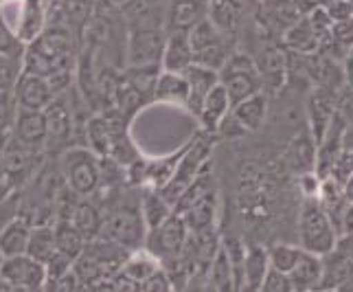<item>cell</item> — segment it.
Listing matches in <instances>:
<instances>
[{
	"label": "cell",
	"instance_id": "60d3db41",
	"mask_svg": "<svg viewBox=\"0 0 353 292\" xmlns=\"http://www.w3.org/2000/svg\"><path fill=\"white\" fill-rule=\"evenodd\" d=\"M44 292H79V279L72 271L57 279H46Z\"/></svg>",
	"mask_w": 353,
	"mask_h": 292
},
{
	"label": "cell",
	"instance_id": "4dcf8cb0",
	"mask_svg": "<svg viewBox=\"0 0 353 292\" xmlns=\"http://www.w3.org/2000/svg\"><path fill=\"white\" fill-rule=\"evenodd\" d=\"M158 269H161V262H158L150 251L139 249V251H132L128 255V260L123 262V266H121V273L141 286L145 279H148L150 275H154Z\"/></svg>",
	"mask_w": 353,
	"mask_h": 292
},
{
	"label": "cell",
	"instance_id": "e0dca14e",
	"mask_svg": "<svg viewBox=\"0 0 353 292\" xmlns=\"http://www.w3.org/2000/svg\"><path fill=\"white\" fill-rule=\"evenodd\" d=\"M191 64H193V51L189 42V31L182 29L167 31V40L161 57V70L185 72Z\"/></svg>",
	"mask_w": 353,
	"mask_h": 292
},
{
	"label": "cell",
	"instance_id": "1f68e13d",
	"mask_svg": "<svg viewBox=\"0 0 353 292\" xmlns=\"http://www.w3.org/2000/svg\"><path fill=\"white\" fill-rule=\"evenodd\" d=\"M27 255L35 262L46 264L55 255V235H53V224L44 226H33L27 244Z\"/></svg>",
	"mask_w": 353,
	"mask_h": 292
},
{
	"label": "cell",
	"instance_id": "2e32d148",
	"mask_svg": "<svg viewBox=\"0 0 353 292\" xmlns=\"http://www.w3.org/2000/svg\"><path fill=\"white\" fill-rule=\"evenodd\" d=\"M11 137L20 145L33 152H42L46 148V119L44 110H18L14 126H11Z\"/></svg>",
	"mask_w": 353,
	"mask_h": 292
},
{
	"label": "cell",
	"instance_id": "9c48e42d",
	"mask_svg": "<svg viewBox=\"0 0 353 292\" xmlns=\"http://www.w3.org/2000/svg\"><path fill=\"white\" fill-rule=\"evenodd\" d=\"M303 14L296 9L294 0H261L254 9V24H257L259 38L272 42L281 40L285 29H290Z\"/></svg>",
	"mask_w": 353,
	"mask_h": 292
},
{
	"label": "cell",
	"instance_id": "836d02e7",
	"mask_svg": "<svg viewBox=\"0 0 353 292\" xmlns=\"http://www.w3.org/2000/svg\"><path fill=\"white\" fill-rule=\"evenodd\" d=\"M86 135L90 141V150L99 156L105 158L110 156V124H108L105 115L94 117L86 124Z\"/></svg>",
	"mask_w": 353,
	"mask_h": 292
},
{
	"label": "cell",
	"instance_id": "d4e9b609",
	"mask_svg": "<svg viewBox=\"0 0 353 292\" xmlns=\"http://www.w3.org/2000/svg\"><path fill=\"white\" fill-rule=\"evenodd\" d=\"M321 262H323V277L319 290H338L353 275V260L343 251H338L336 246L330 253H325Z\"/></svg>",
	"mask_w": 353,
	"mask_h": 292
},
{
	"label": "cell",
	"instance_id": "f35d334b",
	"mask_svg": "<svg viewBox=\"0 0 353 292\" xmlns=\"http://www.w3.org/2000/svg\"><path fill=\"white\" fill-rule=\"evenodd\" d=\"M20 75H22V59L0 55V90H14Z\"/></svg>",
	"mask_w": 353,
	"mask_h": 292
},
{
	"label": "cell",
	"instance_id": "5b68a950",
	"mask_svg": "<svg viewBox=\"0 0 353 292\" xmlns=\"http://www.w3.org/2000/svg\"><path fill=\"white\" fill-rule=\"evenodd\" d=\"M213 139H215L213 135L200 132L196 139L189 141L185 154L180 156V161H178V165L174 169V176L169 178V182L163 189H158L172 206L182 196V191L191 185L193 178L202 172L204 165L209 163V156H211V150H213Z\"/></svg>",
	"mask_w": 353,
	"mask_h": 292
},
{
	"label": "cell",
	"instance_id": "e575fe53",
	"mask_svg": "<svg viewBox=\"0 0 353 292\" xmlns=\"http://www.w3.org/2000/svg\"><path fill=\"white\" fill-rule=\"evenodd\" d=\"M316 161V143L310 137H303L301 141L296 139L288 150V163L296 169V172H312Z\"/></svg>",
	"mask_w": 353,
	"mask_h": 292
},
{
	"label": "cell",
	"instance_id": "bcb514c9",
	"mask_svg": "<svg viewBox=\"0 0 353 292\" xmlns=\"http://www.w3.org/2000/svg\"><path fill=\"white\" fill-rule=\"evenodd\" d=\"M325 3H327V0H294L296 9L301 11L303 16H305V14H310V11H314V9L323 7Z\"/></svg>",
	"mask_w": 353,
	"mask_h": 292
},
{
	"label": "cell",
	"instance_id": "9f6ffc18",
	"mask_svg": "<svg viewBox=\"0 0 353 292\" xmlns=\"http://www.w3.org/2000/svg\"><path fill=\"white\" fill-rule=\"evenodd\" d=\"M312 292H338V290H312Z\"/></svg>",
	"mask_w": 353,
	"mask_h": 292
},
{
	"label": "cell",
	"instance_id": "30bf717a",
	"mask_svg": "<svg viewBox=\"0 0 353 292\" xmlns=\"http://www.w3.org/2000/svg\"><path fill=\"white\" fill-rule=\"evenodd\" d=\"M254 64H257L259 77H261V88L263 93L270 97L276 95L285 86L288 75H290V66H288V51L281 44L268 42L259 46L257 53H250Z\"/></svg>",
	"mask_w": 353,
	"mask_h": 292
},
{
	"label": "cell",
	"instance_id": "7a4b0ae2",
	"mask_svg": "<svg viewBox=\"0 0 353 292\" xmlns=\"http://www.w3.org/2000/svg\"><path fill=\"white\" fill-rule=\"evenodd\" d=\"M99 237L110 240L130 253L143 249L145 237H148V226H145L141 213V196L134 200L121 198L119 202L103 209V224Z\"/></svg>",
	"mask_w": 353,
	"mask_h": 292
},
{
	"label": "cell",
	"instance_id": "d590c367",
	"mask_svg": "<svg viewBox=\"0 0 353 292\" xmlns=\"http://www.w3.org/2000/svg\"><path fill=\"white\" fill-rule=\"evenodd\" d=\"M303 249L294 246V244H274L270 251H268V260H270V269L288 275L292 269L296 266V262L301 260Z\"/></svg>",
	"mask_w": 353,
	"mask_h": 292
},
{
	"label": "cell",
	"instance_id": "f907efd6",
	"mask_svg": "<svg viewBox=\"0 0 353 292\" xmlns=\"http://www.w3.org/2000/svg\"><path fill=\"white\" fill-rule=\"evenodd\" d=\"M338 292H353V275L347 279V282H345L343 286L338 288Z\"/></svg>",
	"mask_w": 353,
	"mask_h": 292
},
{
	"label": "cell",
	"instance_id": "44dd1931",
	"mask_svg": "<svg viewBox=\"0 0 353 292\" xmlns=\"http://www.w3.org/2000/svg\"><path fill=\"white\" fill-rule=\"evenodd\" d=\"M321 277H323V262L319 255H312L303 251L301 260L296 266L288 273L292 292H312L321 288Z\"/></svg>",
	"mask_w": 353,
	"mask_h": 292
},
{
	"label": "cell",
	"instance_id": "f6af8a7d",
	"mask_svg": "<svg viewBox=\"0 0 353 292\" xmlns=\"http://www.w3.org/2000/svg\"><path fill=\"white\" fill-rule=\"evenodd\" d=\"M343 77H345L347 90L353 93V48L347 53V57L343 59Z\"/></svg>",
	"mask_w": 353,
	"mask_h": 292
},
{
	"label": "cell",
	"instance_id": "f546056e",
	"mask_svg": "<svg viewBox=\"0 0 353 292\" xmlns=\"http://www.w3.org/2000/svg\"><path fill=\"white\" fill-rule=\"evenodd\" d=\"M141 213H143L145 226L150 231L161 224L163 220H167V217L174 213V206L165 200V196L158 189L148 187L145 193H141Z\"/></svg>",
	"mask_w": 353,
	"mask_h": 292
},
{
	"label": "cell",
	"instance_id": "74e56055",
	"mask_svg": "<svg viewBox=\"0 0 353 292\" xmlns=\"http://www.w3.org/2000/svg\"><path fill=\"white\" fill-rule=\"evenodd\" d=\"M18 115V101L14 97V90H0V135L11 132Z\"/></svg>",
	"mask_w": 353,
	"mask_h": 292
},
{
	"label": "cell",
	"instance_id": "ba28073f",
	"mask_svg": "<svg viewBox=\"0 0 353 292\" xmlns=\"http://www.w3.org/2000/svg\"><path fill=\"white\" fill-rule=\"evenodd\" d=\"M189 233L191 231H189L187 222L182 220L180 213L174 211L167 220H163L158 226L148 231V237H145L143 249L150 251L163 266L167 262H174L180 257V253L189 240Z\"/></svg>",
	"mask_w": 353,
	"mask_h": 292
},
{
	"label": "cell",
	"instance_id": "ffe728a7",
	"mask_svg": "<svg viewBox=\"0 0 353 292\" xmlns=\"http://www.w3.org/2000/svg\"><path fill=\"white\" fill-rule=\"evenodd\" d=\"M279 44H281L288 53H296V55H312L321 51V38L316 35L307 16H301L290 29H285Z\"/></svg>",
	"mask_w": 353,
	"mask_h": 292
},
{
	"label": "cell",
	"instance_id": "f1b7e54d",
	"mask_svg": "<svg viewBox=\"0 0 353 292\" xmlns=\"http://www.w3.org/2000/svg\"><path fill=\"white\" fill-rule=\"evenodd\" d=\"M53 235H55V251L66 255V257L72 262L79 257L83 246H86V240H83L79 231L72 226V222L64 220V217H57L55 220Z\"/></svg>",
	"mask_w": 353,
	"mask_h": 292
},
{
	"label": "cell",
	"instance_id": "ee69618b",
	"mask_svg": "<svg viewBox=\"0 0 353 292\" xmlns=\"http://www.w3.org/2000/svg\"><path fill=\"white\" fill-rule=\"evenodd\" d=\"M338 235H353V202H347L340 215V226H338Z\"/></svg>",
	"mask_w": 353,
	"mask_h": 292
},
{
	"label": "cell",
	"instance_id": "8fae6325",
	"mask_svg": "<svg viewBox=\"0 0 353 292\" xmlns=\"http://www.w3.org/2000/svg\"><path fill=\"white\" fill-rule=\"evenodd\" d=\"M340 113V97L338 90L330 88H314L307 97V121H310V135L314 143L319 145L327 130L334 124V119Z\"/></svg>",
	"mask_w": 353,
	"mask_h": 292
},
{
	"label": "cell",
	"instance_id": "7dc6e473",
	"mask_svg": "<svg viewBox=\"0 0 353 292\" xmlns=\"http://www.w3.org/2000/svg\"><path fill=\"white\" fill-rule=\"evenodd\" d=\"M16 193L14 182H11L7 176H0V202H5L7 198H11Z\"/></svg>",
	"mask_w": 353,
	"mask_h": 292
},
{
	"label": "cell",
	"instance_id": "11a10c76",
	"mask_svg": "<svg viewBox=\"0 0 353 292\" xmlns=\"http://www.w3.org/2000/svg\"><path fill=\"white\" fill-rule=\"evenodd\" d=\"M5 3H18V0H0V5H5Z\"/></svg>",
	"mask_w": 353,
	"mask_h": 292
},
{
	"label": "cell",
	"instance_id": "277c9868",
	"mask_svg": "<svg viewBox=\"0 0 353 292\" xmlns=\"http://www.w3.org/2000/svg\"><path fill=\"white\" fill-rule=\"evenodd\" d=\"M189 42L193 51V64L220 70L228 55L237 48V40L222 33L215 24L204 18L189 29Z\"/></svg>",
	"mask_w": 353,
	"mask_h": 292
},
{
	"label": "cell",
	"instance_id": "4316f807",
	"mask_svg": "<svg viewBox=\"0 0 353 292\" xmlns=\"http://www.w3.org/2000/svg\"><path fill=\"white\" fill-rule=\"evenodd\" d=\"M230 115L237 119V124L246 132L259 130L268 117V95L261 90L257 95L248 97V99L230 106Z\"/></svg>",
	"mask_w": 353,
	"mask_h": 292
},
{
	"label": "cell",
	"instance_id": "db71d44e",
	"mask_svg": "<svg viewBox=\"0 0 353 292\" xmlns=\"http://www.w3.org/2000/svg\"><path fill=\"white\" fill-rule=\"evenodd\" d=\"M204 292H217V290H215L211 284H206V286H204Z\"/></svg>",
	"mask_w": 353,
	"mask_h": 292
},
{
	"label": "cell",
	"instance_id": "9a60e30c",
	"mask_svg": "<svg viewBox=\"0 0 353 292\" xmlns=\"http://www.w3.org/2000/svg\"><path fill=\"white\" fill-rule=\"evenodd\" d=\"M248 14V0H209L206 5V18H209L222 33L237 40L243 29Z\"/></svg>",
	"mask_w": 353,
	"mask_h": 292
},
{
	"label": "cell",
	"instance_id": "3957f363",
	"mask_svg": "<svg viewBox=\"0 0 353 292\" xmlns=\"http://www.w3.org/2000/svg\"><path fill=\"white\" fill-rule=\"evenodd\" d=\"M336 240L338 233L323 204L319 198L307 196L299 211V246L305 253L323 257L325 253H330L336 246Z\"/></svg>",
	"mask_w": 353,
	"mask_h": 292
},
{
	"label": "cell",
	"instance_id": "816d5d0a",
	"mask_svg": "<svg viewBox=\"0 0 353 292\" xmlns=\"http://www.w3.org/2000/svg\"><path fill=\"white\" fill-rule=\"evenodd\" d=\"M94 3H105V7H123L125 0H94Z\"/></svg>",
	"mask_w": 353,
	"mask_h": 292
},
{
	"label": "cell",
	"instance_id": "7c38bea8",
	"mask_svg": "<svg viewBox=\"0 0 353 292\" xmlns=\"http://www.w3.org/2000/svg\"><path fill=\"white\" fill-rule=\"evenodd\" d=\"M66 93L57 95L55 99L44 108L46 148H53V150L68 148L70 137H72V124H75V117H72V110H70V106H68Z\"/></svg>",
	"mask_w": 353,
	"mask_h": 292
},
{
	"label": "cell",
	"instance_id": "d6986e66",
	"mask_svg": "<svg viewBox=\"0 0 353 292\" xmlns=\"http://www.w3.org/2000/svg\"><path fill=\"white\" fill-rule=\"evenodd\" d=\"M185 77H187V84H189V99H187V110L198 117L200 115V108L206 99V95H209L217 84H220V75H217V70L213 68H204V66H198V64H191L187 70H185Z\"/></svg>",
	"mask_w": 353,
	"mask_h": 292
},
{
	"label": "cell",
	"instance_id": "f5cc1de1",
	"mask_svg": "<svg viewBox=\"0 0 353 292\" xmlns=\"http://www.w3.org/2000/svg\"><path fill=\"white\" fill-rule=\"evenodd\" d=\"M11 292H44V286L42 288H11Z\"/></svg>",
	"mask_w": 353,
	"mask_h": 292
},
{
	"label": "cell",
	"instance_id": "8d00e7d4",
	"mask_svg": "<svg viewBox=\"0 0 353 292\" xmlns=\"http://www.w3.org/2000/svg\"><path fill=\"white\" fill-rule=\"evenodd\" d=\"M24 51H27V44L18 38V33L9 27V22L5 20V16L0 14V55L22 59Z\"/></svg>",
	"mask_w": 353,
	"mask_h": 292
},
{
	"label": "cell",
	"instance_id": "603a6c76",
	"mask_svg": "<svg viewBox=\"0 0 353 292\" xmlns=\"http://www.w3.org/2000/svg\"><path fill=\"white\" fill-rule=\"evenodd\" d=\"M68 220L72 222V226L79 231L83 240L90 242L94 237H99V233H101L103 209L97 202L88 200V198H79L75 202V206H72Z\"/></svg>",
	"mask_w": 353,
	"mask_h": 292
},
{
	"label": "cell",
	"instance_id": "b9f144b4",
	"mask_svg": "<svg viewBox=\"0 0 353 292\" xmlns=\"http://www.w3.org/2000/svg\"><path fill=\"white\" fill-rule=\"evenodd\" d=\"M259 292H292L288 275L270 269V271H268V275H265V279H263Z\"/></svg>",
	"mask_w": 353,
	"mask_h": 292
},
{
	"label": "cell",
	"instance_id": "cb8c5ba5",
	"mask_svg": "<svg viewBox=\"0 0 353 292\" xmlns=\"http://www.w3.org/2000/svg\"><path fill=\"white\" fill-rule=\"evenodd\" d=\"M154 101H163V104H176V106H187L189 99V84L185 72H169L161 70L154 84V93H152Z\"/></svg>",
	"mask_w": 353,
	"mask_h": 292
},
{
	"label": "cell",
	"instance_id": "c3c4849f",
	"mask_svg": "<svg viewBox=\"0 0 353 292\" xmlns=\"http://www.w3.org/2000/svg\"><path fill=\"white\" fill-rule=\"evenodd\" d=\"M336 249L343 251L345 255H349V257L353 260V235H338Z\"/></svg>",
	"mask_w": 353,
	"mask_h": 292
},
{
	"label": "cell",
	"instance_id": "8992f818",
	"mask_svg": "<svg viewBox=\"0 0 353 292\" xmlns=\"http://www.w3.org/2000/svg\"><path fill=\"white\" fill-rule=\"evenodd\" d=\"M217 75H220V84L228 95L230 106H235L263 90L257 64H254V59L248 51L235 48V51L228 55L224 66L217 70Z\"/></svg>",
	"mask_w": 353,
	"mask_h": 292
},
{
	"label": "cell",
	"instance_id": "ac0fdd59",
	"mask_svg": "<svg viewBox=\"0 0 353 292\" xmlns=\"http://www.w3.org/2000/svg\"><path fill=\"white\" fill-rule=\"evenodd\" d=\"M48 24L46 0H20V14L16 20V33L24 44H31Z\"/></svg>",
	"mask_w": 353,
	"mask_h": 292
},
{
	"label": "cell",
	"instance_id": "5bb4252c",
	"mask_svg": "<svg viewBox=\"0 0 353 292\" xmlns=\"http://www.w3.org/2000/svg\"><path fill=\"white\" fill-rule=\"evenodd\" d=\"M14 97L18 101V110H38L42 113L44 108L55 99V93L44 77L33 75V72H24L18 77L14 86Z\"/></svg>",
	"mask_w": 353,
	"mask_h": 292
},
{
	"label": "cell",
	"instance_id": "6da1fadb",
	"mask_svg": "<svg viewBox=\"0 0 353 292\" xmlns=\"http://www.w3.org/2000/svg\"><path fill=\"white\" fill-rule=\"evenodd\" d=\"M174 211L182 215L191 233L213 226L217 213V191L215 178L211 174V163H206L191 185L182 191V196L174 204Z\"/></svg>",
	"mask_w": 353,
	"mask_h": 292
},
{
	"label": "cell",
	"instance_id": "7402d4cb",
	"mask_svg": "<svg viewBox=\"0 0 353 292\" xmlns=\"http://www.w3.org/2000/svg\"><path fill=\"white\" fill-rule=\"evenodd\" d=\"M228 113H230V99H228V95H226L222 84H217V86L206 95V99L200 108V115L196 119L200 121L202 132L215 137V132H217V128H220L222 119Z\"/></svg>",
	"mask_w": 353,
	"mask_h": 292
},
{
	"label": "cell",
	"instance_id": "681fc988",
	"mask_svg": "<svg viewBox=\"0 0 353 292\" xmlns=\"http://www.w3.org/2000/svg\"><path fill=\"white\" fill-rule=\"evenodd\" d=\"M343 193L347 202H353V172H349L347 178L343 180Z\"/></svg>",
	"mask_w": 353,
	"mask_h": 292
},
{
	"label": "cell",
	"instance_id": "ab89813d",
	"mask_svg": "<svg viewBox=\"0 0 353 292\" xmlns=\"http://www.w3.org/2000/svg\"><path fill=\"white\" fill-rule=\"evenodd\" d=\"M139 288H141V292H174V284H172V279H169V275L165 273L163 266L154 275L145 279Z\"/></svg>",
	"mask_w": 353,
	"mask_h": 292
},
{
	"label": "cell",
	"instance_id": "484cf974",
	"mask_svg": "<svg viewBox=\"0 0 353 292\" xmlns=\"http://www.w3.org/2000/svg\"><path fill=\"white\" fill-rule=\"evenodd\" d=\"M270 271V260L263 246H250L243 253V282L241 292H259L263 279Z\"/></svg>",
	"mask_w": 353,
	"mask_h": 292
},
{
	"label": "cell",
	"instance_id": "52a82bcc",
	"mask_svg": "<svg viewBox=\"0 0 353 292\" xmlns=\"http://www.w3.org/2000/svg\"><path fill=\"white\" fill-rule=\"evenodd\" d=\"M64 178L77 198H90L101 187L99 156L88 148H68L64 152Z\"/></svg>",
	"mask_w": 353,
	"mask_h": 292
},
{
	"label": "cell",
	"instance_id": "4fadbf2b",
	"mask_svg": "<svg viewBox=\"0 0 353 292\" xmlns=\"http://www.w3.org/2000/svg\"><path fill=\"white\" fill-rule=\"evenodd\" d=\"M0 277L11 288H42L46 282L44 264L35 262L27 253L16 257H3L0 262Z\"/></svg>",
	"mask_w": 353,
	"mask_h": 292
},
{
	"label": "cell",
	"instance_id": "d6a6232c",
	"mask_svg": "<svg viewBox=\"0 0 353 292\" xmlns=\"http://www.w3.org/2000/svg\"><path fill=\"white\" fill-rule=\"evenodd\" d=\"M206 275H209V282L206 284H211L217 292H235L233 269H230V260L224 246H220V251H217Z\"/></svg>",
	"mask_w": 353,
	"mask_h": 292
},
{
	"label": "cell",
	"instance_id": "83f0119b",
	"mask_svg": "<svg viewBox=\"0 0 353 292\" xmlns=\"http://www.w3.org/2000/svg\"><path fill=\"white\" fill-rule=\"evenodd\" d=\"M29 235H31V226L16 215L14 220L0 231V257H16V255L27 253Z\"/></svg>",
	"mask_w": 353,
	"mask_h": 292
},
{
	"label": "cell",
	"instance_id": "7bdbcfd3",
	"mask_svg": "<svg viewBox=\"0 0 353 292\" xmlns=\"http://www.w3.org/2000/svg\"><path fill=\"white\" fill-rule=\"evenodd\" d=\"M18 204H20V193L18 191L11 198H7L5 202H0V231H3L18 215Z\"/></svg>",
	"mask_w": 353,
	"mask_h": 292
}]
</instances>
